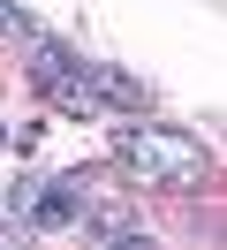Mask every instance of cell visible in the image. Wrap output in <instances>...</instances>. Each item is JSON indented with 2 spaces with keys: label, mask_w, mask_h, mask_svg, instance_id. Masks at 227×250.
<instances>
[{
  "label": "cell",
  "mask_w": 227,
  "mask_h": 250,
  "mask_svg": "<svg viewBox=\"0 0 227 250\" xmlns=\"http://www.w3.org/2000/svg\"><path fill=\"white\" fill-rule=\"evenodd\" d=\"M106 152H114V167L129 174V189H174V197H189V189L212 182L205 137H189V129H174V122H144V114H136L129 129L106 137Z\"/></svg>",
  "instance_id": "obj_1"
},
{
  "label": "cell",
  "mask_w": 227,
  "mask_h": 250,
  "mask_svg": "<svg viewBox=\"0 0 227 250\" xmlns=\"http://www.w3.org/2000/svg\"><path fill=\"white\" fill-rule=\"evenodd\" d=\"M83 91L99 99V114H144L151 106V83L129 76V68H106V61H83Z\"/></svg>",
  "instance_id": "obj_2"
},
{
  "label": "cell",
  "mask_w": 227,
  "mask_h": 250,
  "mask_svg": "<svg viewBox=\"0 0 227 250\" xmlns=\"http://www.w3.org/2000/svg\"><path fill=\"white\" fill-rule=\"evenodd\" d=\"M129 212H136V205H129V189H121L106 167H83V228H91V235L129 228Z\"/></svg>",
  "instance_id": "obj_3"
},
{
  "label": "cell",
  "mask_w": 227,
  "mask_h": 250,
  "mask_svg": "<svg viewBox=\"0 0 227 250\" xmlns=\"http://www.w3.org/2000/svg\"><path fill=\"white\" fill-rule=\"evenodd\" d=\"M23 61H30V83H38V91H61V83L83 68L68 46H61V38H45V31H30V38H23Z\"/></svg>",
  "instance_id": "obj_4"
},
{
  "label": "cell",
  "mask_w": 227,
  "mask_h": 250,
  "mask_svg": "<svg viewBox=\"0 0 227 250\" xmlns=\"http://www.w3.org/2000/svg\"><path fill=\"white\" fill-rule=\"evenodd\" d=\"M38 189H45V174H23V182L8 189V220H15V228H30V220H38ZM30 235H38V228H30Z\"/></svg>",
  "instance_id": "obj_5"
},
{
  "label": "cell",
  "mask_w": 227,
  "mask_h": 250,
  "mask_svg": "<svg viewBox=\"0 0 227 250\" xmlns=\"http://www.w3.org/2000/svg\"><path fill=\"white\" fill-rule=\"evenodd\" d=\"M99 250H159V243H151V235L129 220V228H106V235H99Z\"/></svg>",
  "instance_id": "obj_6"
},
{
  "label": "cell",
  "mask_w": 227,
  "mask_h": 250,
  "mask_svg": "<svg viewBox=\"0 0 227 250\" xmlns=\"http://www.w3.org/2000/svg\"><path fill=\"white\" fill-rule=\"evenodd\" d=\"M0 152H8V122H0Z\"/></svg>",
  "instance_id": "obj_7"
}]
</instances>
